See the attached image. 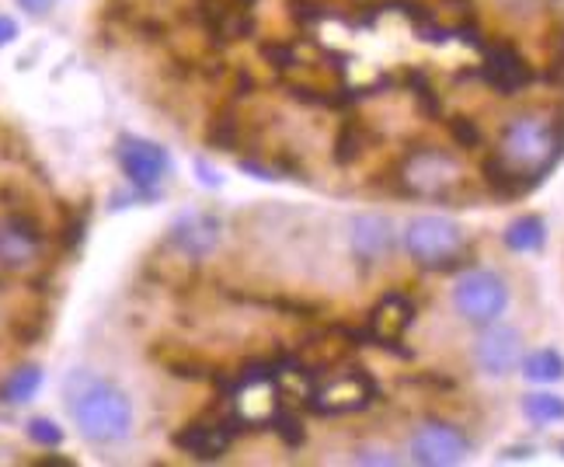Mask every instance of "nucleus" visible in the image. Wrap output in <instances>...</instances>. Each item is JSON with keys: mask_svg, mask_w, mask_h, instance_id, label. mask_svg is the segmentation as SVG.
<instances>
[{"mask_svg": "<svg viewBox=\"0 0 564 467\" xmlns=\"http://www.w3.org/2000/svg\"><path fill=\"white\" fill-rule=\"evenodd\" d=\"M557 450H564V443H557Z\"/></svg>", "mask_w": 564, "mask_h": 467, "instance_id": "obj_35", "label": "nucleus"}, {"mask_svg": "<svg viewBox=\"0 0 564 467\" xmlns=\"http://www.w3.org/2000/svg\"><path fill=\"white\" fill-rule=\"evenodd\" d=\"M14 4L32 18H46L56 8V0H14Z\"/></svg>", "mask_w": 564, "mask_h": 467, "instance_id": "obj_32", "label": "nucleus"}, {"mask_svg": "<svg viewBox=\"0 0 564 467\" xmlns=\"http://www.w3.org/2000/svg\"><path fill=\"white\" fill-rule=\"evenodd\" d=\"M220 238H224L220 217L199 214V209H195V214L178 217L175 224H171V234H167L171 248H175L182 259H188V262L209 259V254L216 251V245H220Z\"/></svg>", "mask_w": 564, "mask_h": 467, "instance_id": "obj_15", "label": "nucleus"}, {"mask_svg": "<svg viewBox=\"0 0 564 467\" xmlns=\"http://www.w3.org/2000/svg\"><path fill=\"white\" fill-rule=\"evenodd\" d=\"M509 307V283L495 269H467L453 286V311L460 322L485 328L495 325Z\"/></svg>", "mask_w": 564, "mask_h": 467, "instance_id": "obj_5", "label": "nucleus"}, {"mask_svg": "<svg viewBox=\"0 0 564 467\" xmlns=\"http://www.w3.org/2000/svg\"><path fill=\"white\" fill-rule=\"evenodd\" d=\"M401 80H404V88L411 91V98L419 101V109H422L425 116H432V119H440V116H443L440 95H436V88H432V77H429L425 70L411 67V70L401 74Z\"/></svg>", "mask_w": 564, "mask_h": 467, "instance_id": "obj_24", "label": "nucleus"}, {"mask_svg": "<svg viewBox=\"0 0 564 467\" xmlns=\"http://www.w3.org/2000/svg\"><path fill=\"white\" fill-rule=\"evenodd\" d=\"M404 251L408 259L432 269V272H446L453 265H460L464 259V227L449 217H411L404 227Z\"/></svg>", "mask_w": 564, "mask_h": 467, "instance_id": "obj_4", "label": "nucleus"}, {"mask_svg": "<svg viewBox=\"0 0 564 467\" xmlns=\"http://www.w3.org/2000/svg\"><path fill=\"white\" fill-rule=\"evenodd\" d=\"M446 130H449L453 143L464 146V151H481V146H485L481 126H477L474 119H467V116H453V119H446Z\"/></svg>", "mask_w": 564, "mask_h": 467, "instance_id": "obj_26", "label": "nucleus"}, {"mask_svg": "<svg viewBox=\"0 0 564 467\" xmlns=\"http://www.w3.org/2000/svg\"><path fill=\"white\" fill-rule=\"evenodd\" d=\"M328 8L332 4H324V0H290V11L300 25H317V21H324L332 14Z\"/></svg>", "mask_w": 564, "mask_h": 467, "instance_id": "obj_29", "label": "nucleus"}, {"mask_svg": "<svg viewBox=\"0 0 564 467\" xmlns=\"http://www.w3.org/2000/svg\"><path fill=\"white\" fill-rule=\"evenodd\" d=\"M269 426H272V433H275L282 443H286V447H300L303 436H307V430H303L300 415L290 412V409H275V412L269 415Z\"/></svg>", "mask_w": 564, "mask_h": 467, "instance_id": "obj_25", "label": "nucleus"}, {"mask_svg": "<svg viewBox=\"0 0 564 467\" xmlns=\"http://www.w3.org/2000/svg\"><path fill=\"white\" fill-rule=\"evenodd\" d=\"M241 426H245V415H220V419L188 422V426H182L175 436H171V443H175V450H182L195 460H220L234 447Z\"/></svg>", "mask_w": 564, "mask_h": 467, "instance_id": "obj_13", "label": "nucleus"}, {"mask_svg": "<svg viewBox=\"0 0 564 467\" xmlns=\"http://www.w3.org/2000/svg\"><path fill=\"white\" fill-rule=\"evenodd\" d=\"M29 439L35 443V447H46V450H56V447H63V439H67V436H63V430L56 426V422L53 419H32L29 422Z\"/></svg>", "mask_w": 564, "mask_h": 467, "instance_id": "obj_28", "label": "nucleus"}, {"mask_svg": "<svg viewBox=\"0 0 564 467\" xmlns=\"http://www.w3.org/2000/svg\"><path fill=\"white\" fill-rule=\"evenodd\" d=\"M377 394H380L377 380L362 367H352V370H345L341 377L324 380L317 391H311L307 405L317 415H345V412H362L366 405H373Z\"/></svg>", "mask_w": 564, "mask_h": 467, "instance_id": "obj_10", "label": "nucleus"}, {"mask_svg": "<svg viewBox=\"0 0 564 467\" xmlns=\"http://www.w3.org/2000/svg\"><path fill=\"white\" fill-rule=\"evenodd\" d=\"M481 175H485V185H488V193L495 199H519V196H527L536 188V182L530 175H523L519 167H512L498 151L481 161Z\"/></svg>", "mask_w": 564, "mask_h": 467, "instance_id": "obj_17", "label": "nucleus"}, {"mask_svg": "<svg viewBox=\"0 0 564 467\" xmlns=\"http://www.w3.org/2000/svg\"><path fill=\"white\" fill-rule=\"evenodd\" d=\"M477 77H481L488 88L495 95H502V98H512L519 91H527L530 84L536 80V74L527 63V56L519 53L512 42H485Z\"/></svg>", "mask_w": 564, "mask_h": 467, "instance_id": "obj_11", "label": "nucleus"}, {"mask_svg": "<svg viewBox=\"0 0 564 467\" xmlns=\"http://www.w3.org/2000/svg\"><path fill=\"white\" fill-rule=\"evenodd\" d=\"M506 11H530L533 4H540V0H498Z\"/></svg>", "mask_w": 564, "mask_h": 467, "instance_id": "obj_34", "label": "nucleus"}, {"mask_svg": "<svg viewBox=\"0 0 564 467\" xmlns=\"http://www.w3.org/2000/svg\"><path fill=\"white\" fill-rule=\"evenodd\" d=\"M502 241L509 251L516 254H530V251H540L547 245V224L544 217H536V214H523V217H516L506 234H502Z\"/></svg>", "mask_w": 564, "mask_h": 467, "instance_id": "obj_19", "label": "nucleus"}, {"mask_svg": "<svg viewBox=\"0 0 564 467\" xmlns=\"http://www.w3.org/2000/svg\"><path fill=\"white\" fill-rule=\"evenodd\" d=\"M474 450L470 436L453 426V422L443 419H429L422 426H415L408 439V454L415 464L422 467H453V464H464Z\"/></svg>", "mask_w": 564, "mask_h": 467, "instance_id": "obj_8", "label": "nucleus"}, {"mask_svg": "<svg viewBox=\"0 0 564 467\" xmlns=\"http://www.w3.org/2000/svg\"><path fill=\"white\" fill-rule=\"evenodd\" d=\"M116 158L126 182L137 188L140 196H154L171 175V158L161 143L143 140V137H119Z\"/></svg>", "mask_w": 564, "mask_h": 467, "instance_id": "obj_9", "label": "nucleus"}, {"mask_svg": "<svg viewBox=\"0 0 564 467\" xmlns=\"http://www.w3.org/2000/svg\"><path fill=\"white\" fill-rule=\"evenodd\" d=\"M523 415L533 422V426H554V422H564V398L551 394V391H536L523 398Z\"/></svg>", "mask_w": 564, "mask_h": 467, "instance_id": "obj_22", "label": "nucleus"}, {"mask_svg": "<svg viewBox=\"0 0 564 467\" xmlns=\"http://www.w3.org/2000/svg\"><path fill=\"white\" fill-rule=\"evenodd\" d=\"M527 380L533 384H557L564 377V356L557 349H536L530 356H523V363H519Z\"/></svg>", "mask_w": 564, "mask_h": 467, "instance_id": "obj_21", "label": "nucleus"}, {"mask_svg": "<svg viewBox=\"0 0 564 467\" xmlns=\"http://www.w3.org/2000/svg\"><path fill=\"white\" fill-rule=\"evenodd\" d=\"M415 314H419V307L408 293H398V290L383 293L380 304L370 314V325H366V346L408 356V349L401 343H404L408 328L415 325Z\"/></svg>", "mask_w": 564, "mask_h": 467, "instance_id": "obj_12", "label": "nucleus"}, {"mask_svg": "<svg viewBox=\"0 0 564 467\" xmlns=\"http://www.w3.org/2000/svg\"><path fill=\"white\" fill-rule=\"evenodd\" d=\"M254 4L258 0H192L188 21H195L213 39V46H230V42L254 35L258 29Z\"/></svg>", "mask_w": 564, "mask_h": 467, "instance_id": "obj_6", "label": "nucleus"}, {"mask_svg": "<svg viewBox=\"0 0 564 467\" xmlns=\"http://www.w3.org/2000/svg\"><path fill=\"white\" fill-rule=\"evenodd\" d=\"M564 77V25L551 35V80Z\"/></svg>", "mask_w": 564, "mask_h": 467, "instance_id": "obj_31", "label": "nucleus"}, {"mask_svg": "<svg viewBox=\"0 0 564 467\" xmlns=\"http://www.w3.org/2000/svg\"><path fill=\"white\" fill-rule=\"evenodd\" d=\"M14 39H18V21L8 18V14H0V50L11 46Z\"/></svg>", "mask_w": 564, "mask_h": 467, "instance_id": "obj_33", "label": "nucleus"}, {"mask_svg": "<svg viewBox=\"0 0 564 467\" xmlns=\"http://www.w3.org/2000/svg\"><path fill=\"white\" fill-rule=\"evenodd\" d=\"M373 146V130L370 122L359 119V116H349L341 126H338V137H335V164L338 167H352L366 158V151Z\"/></svg>", "mask_w": 564, "mask_h": 467, "instance_id": "obj_18", "label": "nucleus"}, {"mask_svg": "<svg viewBox=\"0 0 564 467\" xmlns=\"http://www.w3.org/2000/svg\"><path fill=\"white\" fill-rule=\"evenodd\" d=\"M474 363L485 377L502 380L523 363V335L509 325H485V332L474 343Z\"/></svg>", "mask_w": 564, "mask_h": 467, "instance_id": "obj_14", "label": "nucleus"}, {"mask_svg": "<svg viewBox=\"0 0 564 467\" xmlns=\"http://www.w3.org/2000/svg\"><path fill=\"white\" fill-rule=\"evenodd\" d=\"M498 154L540 185L564 154V116L561 119H544V116L509 119L502 130V143H498Z\"/></svg>", "mask_w": 564, "mask_h": 467, "instance_id": "obj_2", "label": "nucleus"}, {"mask_svg": "<svg viewBox=\"0 0 564 467\" xmlns=\"http://www.w3.org/2000/svg\"><path fill=\"white\" fill-rule=\"evenodd\" d=\"M42 388V367H18L11 370V377L0 384V401L4 405H29V401L39 394Z\"/></svg>", "mask_w": 564, "mask_h": 467, "instance_id": "obj_20", "label": "nucleus"}, {"mask_svg": "<svg viewBox=\"0 0 564 467\" xmlns=\"http://www.w3.org/2000/svg\"><path fill=\"white\" fill-rule=\"evenodd\" d=\"M398 178H401V193L408 196L449 203L464 188V164L453 154L440 151V146H415V151L404 154Z\"/></svg>", "mask_w": 564, "mask_h": 467, "instance_id": "obj_3", "label": "nucleus"}, {"mask_svg": "<svg viewBox=\"0 0 564 467\" xmlns=\"http://www.w3.org/2000/svg\"><path fill=\"white\" fill-rule=\"evenodd\" d=\"M63 405H67L77 433L95 447H116L133 433V401L101 373L74 370L63 384Z\"/></svg>", "mask_w": 564, "mask_h": 467, "instance_id": "obj_1", "label": "nucleus"}, {"mask_svg": "<svg viewBox=\"0 0 564 467\" xmlns=\"http://www.w3.org/2000/svg\"><path fill=\"white\" fill-rule=\"evenodd\" d=\"M356 464H401V457L394 450H387V447H359L352 454Z\"/></svg>", "mask_w": 564, "mask_h": 467, "instance_id": "obj_30", "label": "nucleus"}, {"mask_svg": "<svg viewBox=\"0 0 564 467\" xmlns=\"http://www.w3.org/2000/svg\"><path fill=\"white\" fill-rule=\"evenodd\" d=\"M262 59L269 63L272 70H279V74L296 70V67H300L296 42H265V46H262Z\"/></svg>", "mask_w": 564, "mask_h": 467, "instance_id": "obj_27", "label": "nucleus"}, {"mask_svg": "<svg viewBox=\"0 0 564 467\" xmlns=\"http://www.w3.org/2000/svg\"><path fill=\"white\" fill-rule=\"evenodd\" d=\"M42 254H46V230L32 214L11 209L0 217V272H32L42 262Z\"/></svg>", "mask_w": 564, "mask_h": 467, "instance_id": "obj_7", "label": "nucleus"}, {"mask_svg": "<svg viewBox=\"0 0 564 467\" xmlns=\"http://www.w3.org/2000/svg\"><path fill=\"white\" fill-rule=\"evenodd\" d=\"M349 245L359 262L366 265L383 262L387 254L394 251V224L380 214H359L349 227Z\"/></svg>", "mask_w": 564, "mask_h": 467, "instance_id": "obj_16", "label": "nucleus"}, {"mask_svg": "<svg viewBox=\"0 0 564 467\" xmlns=\"http://www.w3.org/2000/svg\"><path fill=\"white\" fill-rule=\"evenodd\" d=\"M206 137H209V146H216V151H237V146H241V116L234 112V105L216 112Z\"/></svg>", "mask_w": 564, "mask_h": 467, "instance_id": "obj_23", "label": "nucleus"}]
</instances>
